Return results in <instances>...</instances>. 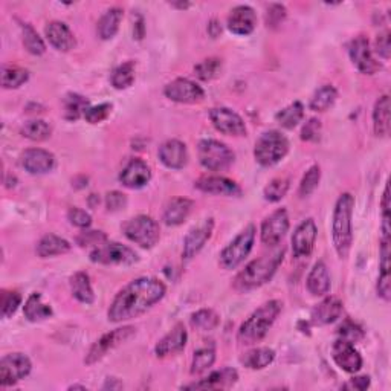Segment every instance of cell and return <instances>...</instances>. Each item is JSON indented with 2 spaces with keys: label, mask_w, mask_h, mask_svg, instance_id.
<instances>
[{
  "label": "cell",
  "mask_w": 391,
  "mask_h": 391,
  "mask_svg": "<svg viewBox=\"0 0 391 391\" xmlns=\"http://www.w3.org/2000/svg\"><path fill=\"white\" fill-rule=\"evenodd\" d=\"M256 226L248 225L228 247L221 252V265L223 269H235L240 266L243 260L249 256V252L256 242Z\"/></svg>",
  "instance_id": "cell-8"
},
{
  "label": "cell",
  "mask_w": 391,
  "mask_h": 391,
  "mask_svg": "<svg viewBox=\"0 0 391 391\" xmlns=\"http://www.w3.org/2000/svg\"><path fill=\"white\" fill-rule=\"evenodd\" d=\"M321 138V121L316 120V118H311L309 120L303 130H302V139L306 142H316Z\"/></svg>",
  "instance_id": "cell-52"
},
{
  "label": "cell",
  "mask_w": 391,
  "mask_h": 391,
  "mask_svg": "<svg viewBox=\"0 0 391 391\" xmlns=\"http://www.w3.org/2000/svg\"><path fill=\"white\" fill-rule=\"evenodd\" d=\"M304 118V107L299 101H294L287 107L281 108V111L275 115V121L283 127V129H294Z\"/></svg>",
  "instance_id": "cell-37"
},
{
  "label": "cell",
  "mask_w": 391,
  "mask_h": 391,
  "mask_svg": "<svg viewBox=\"0 0 391 391\" xmlns=\"http://www.w3.org/2000/svg\"><path fill=\"white\" fill-rule=\"evenodd\" d=\"M197 154L201 166L210 171H222L228 168L235 158L234 151L228 145L216 139H204L199 142Z\"/></svg>",
  "instance_id": "cell-7"
},
{
  "label": "cell",
  "mask_w": 391,
  "mask_h": 391,
  "mask_svg": "<svg viewBox=\"0 0 391 391\" xmlns=\"http://www.w3.org/2000/svg\"><path fill=\"white\" fill-rule=\"evenodd\" d=\"M120 180L127 188L139 190L151 180V170L142 159H132L121 171Z\"/></svg>",
  "instance_id": "cell-20"
},
{
  "label": "cell",
  "mask_w": 391,
  "mask_h": 391,
  "mask_svg": "<svg viewBox=\"0 0 391 391\" xmlns=\"http://www.w3.org/2000/svg\"><path fill=\"white\" fill-rule=\"evenodd\" d=\"M22 303V297L15 290H4L2 292V316L11 318Z\"/></svg>",
  "instance_id": "cell-49"
},
{
  "label": "cell",
  "mask_w": 391,
  "mask_h": 391,
  "mask_svg": "<svg viewBox=\"0 0 391 391\" xmlns=\"http://www.w3.org/2000/svg\"><path fill=\"white\" fill-rule=\"evenodd\" d=\"M320 180H321V168L318 166L309 168L302 179V184H299V190H298L299 196L302 197L311 196L316 190L318 184H320Z\"/></svg>",
  "instance_id": "cell-47"
},
{
  "label": "cell",
  "mask_w": 391,
  "mask_h": 391,
  "mask_svg": "<svg viewBox=\"0 0 391 391\" xmlns=\"http://www.w3.org/2000/svg\"><path fill=\"white\" fill-rule=\"evenodd\" d=\"M318 228L314 219H307L297 226L292 235V251L295 257H307L314 251Z\"/></svg>",
  "instance_id": "cell-18"
},
{
  "label": "cell",
  "mask_w": 391,
  "mask_h": 391,
  "mask_svg": "<svg viewBox=\"0 0 391 391\" xmlns=\"http://www.w3.org/2000/svg\"><path fill=\"white\" fill-rule=\"evenodd\" d=\"M22 166L31 175H44L56 167V156L43 149H28L22 154Z\"/></svg>",
  "instance_id": "cell-21"
},
{
  "label": "cell",
  "mask_w": 391,
  "mask_h": 391,
  "mask_svg": "<svg viewBox=\"0 0 391 391\" xmlns=\"http://www.w3.org/2000/svg\"><path fill=\"white\" fill-rule=\"evenodd\" d=\"M68 219L72 225L81 230H87L92 225V217L85 210H81V208H70L68 211Z\"/></svg>",
  "instance_id": "cell-53"
},
{
  "label": "cell",
  "mask_w": 391,
  "mask_h": 391,
  "mask_svg": "<svg viewBox=\"0 0 391 391\" xmlns=\"http://www.w3.org/2000/svg\"><path fill=\"white\" fill-rule=\"evenodd\" d=\"M124 234L130 242L144 249L156 247L161 239V228L158 222L150 216H136L124 225Z\"/></svg>",
  "instance_id": "cell-6"
},
{
  "label": "cell",
  "mask_w": 391,
  "mask_h": 391,
  "mask_svg": "<svg viewBox=\"0 0 391 391\" xmlns=\"http://www.w3.org/2000/svg\"><path fill=\"white\" fill-rule=\"evenodd\" d=\"M187 341H188V333H187L185 325L182 323H178L175 327H173L171 332H168L156 344V347H154V353H156L158 358L171 356V354H176L184 350L187 345Z\"/></svg>",
  "instance_id": "cell-19"
},
{
  "label": "cell",
  "mask_w": 391,
  "mask_h": 391,
  "mask_svg": "<svg viewBox=\"0 0 391 391\" xmlns=\"http://www.w3.org/2000/svg\"><path fill=\"white\" fill-rule=\"evenodd\" d=\"M275 352L269 347H259L248 352L242 358V364L251 370H263L274 362Z\"/></svg>",
  "instance_id": "cell-35"
},
{
  "label": "cell",
  "mask_w": 391,
  "mask_h": 391,
  "mask_svg": "<svg viewBox=\"0 0 391 391\" xmlns=\"http://www.w3.org/2000/svg\"><path fill=\"white\" fill-rule=\"evenodd\" d=\"M373 129L376 136L387 138L390 135V97L382 95L373 108Z\"/></svg>",
  "instance_id": "cell-31"
},
{
  "label": "cell",
  "mask_w": 391,
  "mask_h": 391,
  "mask_svg": "<svg viewBox=\"0 0 391 391\" xmlns=\"http://www.w3.org/2000/svg\"><path fill=\"white\" fill-rule=\"evenodd\" d=\"M210 120L217 132L228 136H244L247 125L239 113L228 107H216L210 111Z\"/></svg>",
  "instance_id": "cell-14"
},
{
  "label": "cell",
  "mask_w": 391,
  "mask_h": 391,
  "mask_svg": "<svg viewBox=\"0 0 391 391\" xmlns=\"http://www.w3.org/2000/svg\"><path fill=\"white\" fill-rule=\"evenodd\" d=\"M123 17H124V11L118 6L111 8V10L106 11L101 15V19L98 20V26H97L98 37L101 40L113 39L116 32H118V30H120Z\"/></svg>",
  "instance_id": "cell-30"
},
{
  "label": "cell",
  "mask_w": 391,
  "mask_h": 391,
  "mask_svg": "<svg viewBox=\"0 0 391 391\" xmlns=\"http://www.w3.org/2000/svg\"><path fill=\"white\" fill-rule=\"evenodd\" d=\"M168 99L179 104H196L205 98L204 89L188 78H176L163 89Z\"/></svg>",
  "instance_id": "cell-12"
},
{
  "label": "cell",
  "mask_w": 391,
  "mask_h": 391,
  "mask_svg": "<svg viewBox=\"0 0 391 391\" xmlns=\"http://www.w3.org/2000/svg\"><path fill=\"white\" fill-rule=\"evenodd\" d=\"M32 364L23 353L5 354L0 361V385L10 387L25 379L31 373Z\"/></svg>",
  "instance_id": "cell-11"
},
{
  "label": "cell",
  "mask_w": 391,
  "mask_h": 391,
  "mask_svg": "<svg viewBox=\"0 0 391 391\" xmlns=\"http://www.w3.org/2000/svg\"><path fill=\"white\" fill-rule=\"evenodd\" d=\"M214 230V219H205L201 225L191 230L184 240V252L182 257L184 260H191L196 257L201 249L205 247L206 242L211 239V234Z\"/></svg>",
  "instance_id": "cell-16"
},
{
  "label": "cell",
  "mask_w": 391,
  "mask_h": 391,
  "mask_svg": "<svg viewBox=\"0 0 391 391\" xmlns=\"http://www.w3.org/2000/svg\"><path fill=\"white\" fill-rule=\"evenodd\" d=\"M70 243L65 239L58 237L56 234H46L44 237L40 239L37 244V254L42 259H48L54 256H61L70 251Z\"/></svg>",
  "instance_id": "cell-33"
},
{
  "label": "cell",
  "mask_w": 391,
  "mask_h": 391,
  "mask_svg": "<svg viewBox=\"0 0 391 391\" xmlns=\"http://www.w3.org/2000/svg\"><path fill=\"white\" fill-rule=\"evenodd\" d=\"M166 292V285L158 278L142 277L130 281L113 298L107 312L108 321L124 323L144 315L161 302Z\"/></svg>",
  "instance_id": "cell-1"
},
{
  "label": "cell",
  "mask_w": 391,
  "mask_h": 391,
  "mask_svg": "<svg viewBox=\"0 0 391 391\" xmlns=\"http://www.w3.org/2000/svg\"><path fill=\"white\" fill-rule=\"evenodd\" d=\"M289 151V141L286 136L277 132L269 130L263 133L254 147V158L263 167H272L283 159Z\"/></svg>",
  "instance_id": "cell-5"
},
{
  "label": "cell",
  "mask_w": 391,
  "mask_h": 391,
  "mask_svg": "<svg viewBox=\"0 0 391 391\" xmlns=\"http://www.w3.org/2000/svg\"><path fill=\"white\" fill-rule=\"evenodd\" d=\"M107 240V235L103 231H90V230H83L81 234L77 235V243L81 248H99L101 244H104Z\"/></svg>",
  "instance_id": "cell-48"
},
{
  "label": "cell",
  "mask_w": 391,
  "mask_h": 391,
  "mask_svg": "<svg viewBox=\"0 0 391 391\" xmlns=\"http://www.w3.org/2000/svg\"><path fill=\"white\" fill-rule=\"evenodd\" d=\"M30 80V72L13 65H4L2 68V86L4 89H17Z\"/></svg>",
  "instance_id": "cell-39"
},
{
  "label": "cell",
  "mask_w": 391,
  "mask_h": 391,
  "mask_svg": "<svg viewBox=\"0 0 391 391\" xmlns=\"http://www.w3.org/2000/svg\"><path fill=\"white\" fill-rule=\"evenodd\" d=\"M376 52L379 54V56L384 58V60H388L390 58V52H391V44H390V32L385 31V32H382L378 35V39H376Z\"/></svg>",
  "instance_id": "cell-57"
},
{
  "label": "cell",
  "mask_w": 391,
  "mask_h": 391,
  "mask_svg": "<svg viewBox=\"0 0 391 391\" xmlns=\"http://www.w3.org/2000/svg\"><path fill=\"white\" fill-rule=\"evenodd\" d=\"M221 70H222V60L216 57L206 58L199 63V65L194 68L196 75L204 81H210L216 77H219Z\"/></svg>",
  "instance_id": "cell-46"
},
{
  "label": "cell",
  "mask_w": 391,
  "mask_h": 391,
  "mask_svg": "<svg viewBox=\"0 0 391 391\" xmlns=\"http://www.w3.org/2000/svg\"><path fill=\"white\" fill-rule=\"evenodd\" d=\"M70 290L72 295L83 304H92L95 302V294L92 285H90V278L86 272H77L70 277Z\"/></svg>",
  "instance_id": "cell-34"
},
{
  "label": "cell",
  "mask_w": 391,
  "mask_h": 391,
  "mask_svg": "<svg viewBox=\"0 0 391 391\" xmlns=\"http://www.w3.org/2000/svg\"><path fill=\"white\" fill-rule=\"evenodd\" d=\"M44 34H46V39L51 43V46L60 52H69L77 44L74 34L69 30V26L63 22L54 20L48 23L46 28H44Z\"/></svg>",
  "instance_id": "cell-26"
},
{
  "label": "cell",
  "mask_w": 391,
  "mask_h": 391,
  "mask_svg": "<svg viewBox=\"0 0 391 391\" xmlns=\"http://www.w3.org/2000/svg\"><path fill=\"white\" fill-rule=\"evenodd\" d=\"M90 260L99 265H123L132 266L139 261L138 254L125 244L116 242H106L99 248L90 251Z\"/></svg>",
  "instance_id": "cell-9"
},
{
  "label": "cell",
  "mask_w": 391,
  "mask_h": 391,
  "mask_svg": "<svg viewBox=\"0 0 391 391\" xmlns=\"http://www.w3.org/2000/svg\"><path fill=\"white\" fill-rule=\"evenodd\" d=\"M135 333H136V329L133 325H124V327H120V329H115L112 332L103 335L101 338H99L92 345V347H90L89 353L85 358V362L87 364V366H92V364L98 362L99 359H103L108 352L116 349L118 345L129 341Z\"/></svg>",
  "instance_id": "cell-10"
},
{
  "label": "cell",
  "mask_w": 391,
  "mask_h": 391,
  "mask_svg": "<svg viewBox=\"0 0 391 391\" xmlns=\"http://www.w3.org/2000/svg\"><path fill=\"white\" fill-rule=\"evenodd\" d=\"M338 335H340L341 340H345V341L354 344V342H359L364 338V330L361 329L358 324H354L350 320H345L340 325Z\"/></svg>",
  "instance_id": "cell-51"
},
{
  "label": "cell",
  "mask_w": 391,
  "mask_h": 391,
  "mask_svg": "<svg viewBox=\"0 0 391 391\" xmlns=\"http://www.w3.org/2000/svg\"><path fill=\"white\" fill-rule=\"evenodd\" d=\"M378 295L385 299V302H390L391 298V275L390 272H380L379 280H378Z\"/></svg>",
  "instance_id": "cell-56"
},
{
  "label": "cell",
  "mask_w": 391,
  "mask_h": 391,
  "mask_svg": "<svg viewBox=\"0 0 391 391\" xmlns=\"http://www.w3.org/2000/svg\"><path fill=\"white\" fill-rule=\"evenodd\" d=\"M219 324L221 318L211 309H201V311L191 315V325L196 327L197 330L210 332L214 330Z\"/></svg>",
  "instance_id": "cell-41"
},
{
  "label": "cell",
  "mask_w": 391,
  "mask_h": 391,
  "mask_svg": "<svg viewBox=\"0 0 391 391\" xmlns=\"http://www.w3.org/2000/svg\"><path fill=\"white\" fill-rule=\"evenodd\" d=\"M51 133H52L51 125L42 120L28 121L22 127V135L25 138H28L31 141H37V142L46 141L51 136Z\"/></svg>",
  "instance_id": "cell-43"
},
{
  "label": "cell",
  "mask_w": 391,
  "mask_h": 391,
  "mask_svg": "<svg viewBox=\"0 0 391 391\" xmlns=\"http://www.w3.org/2000/svg\"><path fill=\"white\" fill-rule=\"evenodd\" d=\"M103 388L104 390H108V388H111V390H120V388H123V384L118 379H115V378H107Z\"/></svg>",
  "instance_id": "cell-60"
},
{
  "label": "cell",
  "mask_w": 391,
  "mask_h": 391,
  "mask_svg": "<svg viewBox=\"0 0 391 391\" xmlns=\"http://www.w3.org/2000/svg\"><path fill=\"white\" fill-rule=\"evenodd\" d=\"M349 54L350 60L361 74L366 75H373L376 74L378 70H380V65L373 57V52L370 49V43L366 37H356L352 40L349 46Z\"/></svg>",
  "instance_id": "cell-15"
},
{
  "label": "cell",
  "mask_w": 391,
  "mask_h": 391,
  "mask_svg": "<svg viewBox=\"0 0 391 391\" xmlns=\"http://www.w3.org/2000/svg\"><path fill=\"white\" fill-rule=\"evenodd\" d=\"M289 231V216L285 208L274 211L268 216L261 223V242L266 247H275L281 240L285 239V235Z\"/></svg>",
  "instance_id": "cell-13"
},
{
  "label": "cell",
  "mask_w": 391,
  "mask_h": 391,
  "mask_svg": "<svg viewBox=\"0 0 391 391\" xmlns=\"http://www.w3.org/2000/svg\"><path fill=\"white\" fill-rule=\"evenodd\" d=\"M208 34H210L213 39L219 37V35L222 34V26H221V23L217 22V20H211L210 25H208Z\"/></svg>",
  "instance_id": "cell-59"
},
{
  "label": "cell",
  "mask_w": 391,
  "mask_h": 391,
  "mask_svg": "<svg viewBox=\"0 0 391 391\" xmlns=\"http://www.w3.org/2000/svg\"><path fill=\"white\" fill-rule=\"evenodd\" d=\"M112 86L118 90L129 89L135 81V63L125 61L112 72Z\"/></svg>",
  "instance_id": "cell-40"
},
{
  "label": "cell",
  "mask_w": 391,
  "mask_h": 391,
  "mask_svg": "<svg viewBox=\"0 0 391 391\" xmlns=\"http://www.w3.org/2000/svg\"><path fill=\"white\" fill-rule=\"evenodd\" d=\"M193 201L187 197H175L167 204L163 211V221L168 226H179L184 223L193 210Z\"/></svg>",
  "instance_id": "cell-28"
},
{
  "label": "cell",
  "mask_w": 391,
  "mask_h": 391,
  "mask_svg": "<svg viewBox=\"0 0 391 391\" xmlns=\"http://www.w3.org/2000/svg\"><path fill=\"white\" fill-rule=\"evenodd\" d=\"M353 208H354V197L350 193L341 194L338 202L335 205L333 222H332V237H333L335 249L338 252L340 259H347L352 249Z\"/></svg>",
  "instance_id": "cell-4"
},
{
  "label": "cell",
  "mask_w": 391,
  "mask_h": 391,
  "mask_svg": "<svg viewBox=\"0 0 391 391\" xmlns=\"http://www.w3.org/2000/svg\"><path fill=\"white\" fill-rule=\"evenodd\" d=\"M127 205V197L125 194L120 193V191H111L106 196V206L108 211H120Z\"/></svg>",
  "instance_id": "cell-55"
},
{
  "label": "cell",
  "mask_w": 391,
  "mask_h": 391,
  "mask_svg": "<svg viewBox=\"0 0 391 391\" xmlns=\"http://www.w3.org/2000/svg\"><path fill=\"white\" fill-rule=\"evenodd\" d=\"M286 19V8L280 4H274L268 8L266 23L269 28H277Z\"/></svg>",
  "instance_id": "cell-54"
},
{
  "label": "cell",
  "mask_w": 391,
  "mask_h": 391,
  "mask_svg": "<svg viewBox=\"0 0 391 391\" xmlns=\"http://www.w3.org/2000/svg\"><path fill=\"white\" fill-rule=\"evenodd\" d=\"M290 187V180L287 178H275L272 179L269 184L263 190V196L268 202H280L283 199Z\"/></svg>",
  "instance_id": "cell-45"
},
{
  "label": "cell",
  "mask_w": 391,
  "mask_h": 391,
  "mask_svg": "<svg viewBox=\"0 0 391 391\" xmlns=\"http://www.w3.org/2000/svg\"><path fill=\"white\" fill-rule=\"evenodd\" d=\"M370 387V378L368 376H356L350 379V382L345 388H353V390H358V391H364Z\"/></svg>",
  "instance_id": "cell-58"
},
{
  "label": "cell",
  "mask_w": 391,
  "mask_h": 391,
  "mask_svg": "<svg viewBox=\"0 0 391 391\" xmlns=\"http://www.w3.org/2000/svg\"><path fill=\"white\" fill-rule=\"evenodd\" d=\"M112 108H113V106L111 103H103V104H98V106H94V107H89L86 115H85V120L89 124L103 123V121L107 120L108 115L112 113Z\"/></svg>",
  "instance_id": "cell-50"
},
{
  "label": "cell",
  "mask_w": 391,
  "mask_h": 391,
  "mask_svg": "<svg viewBox=\"0 0 391 391\" xmlns=\"http://www.w3.org/2000/svg\"><path fill=\"white\" fill-rule=\"evenodd\" d=\"M336 98H338V92L336 89L330 85L320 87L315 92V95L311 99V108L314 112H325L335 104Z\"/></svg>",
  "instance_id": "cell-38"
},
{
  "label": "cell",
  "mask_w": 391,
  "mask_h": 391,
  "mask_svg": "<svg viewBox=\"0 0 391 391\" xmlns=\"http://www.w3.org/2000/svg\"><path fill=\"white\" fill-rule=\"evenodd\" d=\"M283 303L280 299H271V302L260 306L257 311L244 321L237 333V340L243 345H252L261 341L268 335L272 324L275 323L277 316L280 315Z\"/></svg>",
  "instance_id": "cell-3"
},
{
  "label": "cell",
  "mask_w": 391,
  "mask_h": 391,
  "mask_svg": "<svg viewBox=\"0 0 391 391\" xmlns=\"http://www.w3.org/2000/svg\"><path fill=\"white\" fill-rule=\"evenodd\" d=\"M285 259V249H278L271 256H263L257 260L251 261L249 265L240 271L237 277L234 278V289L237 292H249L257 289L274 277L281 261Z\"/></svg>",
  "instance_id": "cell-2"
},
{
  "label": "cell",
  "mask_w": 391,
  "mask_h": 391,
  "mask_svg": "<svg viewBox=\"0 0 391 391\" xmlns=\"http://www.w3.org/2000/svg\"><path fill=\"white\" fill-rule=\"evenodd\" d=\"M65 106V118L68 121H77L81 116H85L87 108L90 107L89 99L80 94H68L63 99Z\"/></svg>",
  "instance_id": "cell-36"
},
{
  "label": "cell",
  "mask_w": 391,
  "mask_h": 391,
  "mask_svg": "<svg viewBox=\"0 0 391 391\" xmlns=\"http://www.w3.org/2000/svg\"><path fill=\"white\" fill-rule=\"evenodd\" d=\"M69 390H86L85 385H70Z\"/></svg>",
  "instance_id": "cell-61"
},
{
  "label": "cell",
  "mask_w": 391,
  "mask_h": 391,
  "mask_svg": "<svg viewBox=\"0 0 391 391\" xmlns=\"http://www.w3.org/2000/svg\"><path fill=\"white\" fill-rule=\"evenodd\" d=\"M257 26L256 11L248 5L235 6L228 17V30L235 35H249Z\"/></svg>",
  "instance_id": "cell-23"
},
{
  "label": "cell",
  "mask_w": 391,
  "mask_h": 391,
  "mask_svg": "<svg viewBox=\"0 0 391 391\" xmlns=\"http://www.w3.org/2000/svg\"><path fill=\"white\" fill-rule=\"evenodd\" d=\"M307 290L314 297H323L330 290V275L327 266L323 261H318L314 265L312 271L309 272V277L306 280Z\"/></svg>",
  "instance_id": "cell-29"
},
{
  "label": "cell",
  "mask_w": 391,
  "mask_h": 391,
  "mask_svg": "<svg viewBox=\"0 0 391 391\" xmlns=\"http://www.w3.org/2000/svg\"><path fill=\"white\" fill-rule=\"evenodd\" d=\"M239 379V373L237 370L234 368H222L213 371L211 375H208V378L201 379L199 382H194V384L185 385V390H223V388H230L232 387L235 382Z\"/></svg>",
  "instance_id": "cell-24"
},
{
  "label": "cell",
  "mask_w": 391,
  "mask_h": 391,
  "mask_svg": "<svg viewBox=\"0 0 391 391\" xmlns=\"http://www.w3.org/2000/svg\"><path fill=\"white\" fill-rule=\"evenodd\" d=\"M159 159L167 168L180 170L188 162V150L184 142L178 139H170L163 142L159 149Z\"/></svg>",
  "instance_id": "cell-25"
},
{
  "label": "cell",
  "mask_w": 391,
  "mask_h": 391,
  "mask_svg": "<svg viewBox=\"0 0 391 391\" xmlns=\"http://www.w3.org/2000/svg\"><path fill=\"white\" fill-rule=\"evenodd\" d=\"M342 314V303L338 298H325L312 311V323L316 325H325L335 323Z\"/></svg>",
  "instance_id": "cell-27"
},
{
  "label": "cell",
  "mask_w": 391,
  "mask_h": 391,
  "mask_svg": "<svg viewBox=\"0 0 391 391\" xmlns=\"http://www.w3.org/2000/svg\"><path fill=\"white\" fill-rule=\"evenodd\" d=\"M194 188L216 196H239L242 193L240 187L234 180L223 176H204L194 182Z\"/></svg>",
  "instance_id": "cell-22"
},
{
  "label": "cell",
  "mask_w": 391,
  "mask_h": 391,
  "mask_svg": "<svg viewBox=\"0 0 391 391\" xmlns=\"http://www.w3.org/2000/svg\"><path fill=\"white\" fill-rule=\"evenodd\" d=\"M332 358L341 370L347 373H358L362 368V356L354 345L345 340L335 341L332 347Z\"/></svg>",
  "instance_id": "cell-17"
},
{
  "label": "cell",
  "mask_w": 391,
  "mask_h": 391,
  "mask_svg": "<svg viewBox=\"0 0 391 391\" xmlns=\"http://www.w3.org/2000/svg\"><path fill=\"white\" fill-rule=\"evenodd\" d=\"M216 361V350L213 347H204L194 352L193 362H191V375H202Z\"/></svg>",
  "instance_id": "cell-42"
},
{
  "label": "cell",
  "mask_w": 391,
  "mask_h": 391,
  "mask_svg": "<svg viewBox=\"0 0 391 391\" xmlns=\"http://www.w3.org/2000/svg\"><path fill=\"white\" fill-rule=\"evenodd\" d=\"M22 32H23V46L26 48V51L32 54V56H42V54H44V51H46L44 42L31 25L23 23Z\"/></svg>",
  "instance_id": "cell-44"
},
{
  "label": "cell",
  "mask_w": 391,
  "mask_h": 391,
  "mask_svg": "<svg viewBox=\"0 0 391 391\" xmlns=\"http://www.w3.org/2000/svg\"><path fill=\"white\" fill-rule=\"evenodd\" d=\"M25 318L31 323H39L46 320V318L52 316V307L46 303H43V298L40 294L34 292L26 299L25 307H23Z\"/></svg>",
  "instance_id": "cell-32"
}]
</instances>
